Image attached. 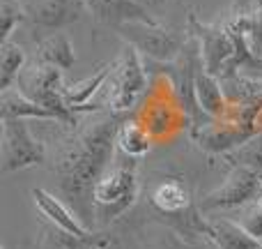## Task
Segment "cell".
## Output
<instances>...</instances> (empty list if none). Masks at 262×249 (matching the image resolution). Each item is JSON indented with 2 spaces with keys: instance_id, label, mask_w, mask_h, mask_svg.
Masks as SVG:
<instances>
[{
  "instance_id": "cell-5",
  "label": "cell",
  "mask_w": 262,
  "mask_h": 249,
  "mask_svg": "<svg viewBox=\"0 0 262 249\" xmlns=\"http://www.w3.org/2000/svg\"><path fill=\"white\" fill-rule=\"evenodd\" d=\"M124 44H131L145 60L152 63H172L180 58L189 42V30H175V28L161 26V23H143V21H127L115 28Z\"/></svg>"
},
{
  "instance_id": "cell-14",
  "label": "cell",
  "mask_w": 262,
  "mask_h": 249,
  "mask_svg": "<svg viewBox=\"0 0 262 249\" xmlns=\"http://www.w3.org/2000/svg\"><path fill=\"white\" fill-rule=\"evenodd\" d=\"M30 196H32V203L37 205V210H39L41 217H44L49 224L62 228V231L74 233V236H78V238H90L92 233H95L81 222V217H78L60 196L51 194V191L41 189V187L30 189Z\"/></svg>"
},
{
  "instance_id": "cell-12",
  "label": "cell",
  "mask_w": 262,
  "mask_h": 249,
  "mask_svg": "<svg viewBox=\"0 0 262 249\" xmlns=\"http://www.w3.org/2000/svg\"><path fill=\"white\" fill-rule=\"evenodd\" d=\"M149 205L154 213L163 217L166 226L175 224L177 219L186 217L198 208L191 196V187L182 178H163L161 182H157L149 191Z\"/></svg>"
},
{
  "instance_id": "cell-23",
  "label": "cell",
  "mask_w": 262,
  "mask_h": 249,
  "mask_svg": "<svg viewBox=\"0 0 262 249\" xmlns=\"http://www.w3.org/2000/svg\"><path fill=\"white\" fill-rule=\"evenodd\" d=\"M26 21V7L18 0H3V5H0V44L12 40V32Z\"/></svg>"
},
{
  "instance_id": "cell-21",
  "label": "cell",
  "mask_w": 262,
  "mask_h": 249,
  "mask_svg": "<svg viewBox=\"0 0 262 249\" xmlns=\"http://www.w3.org/2000/svg\"><path fill=\"white\" fill-rule=\"evenodd\" d=\"M92 238L95 233L90 238H78L74 233L53 226V224H46L39 236V242H37V249H97Z\"/></svg>"
},
{
  "instance_id": "cell-8",
  "label": "cell",
  "mask_w": 262,
  "mask_h": 249,
  "mask_svg": "<svg viewBox=\"0 0 262 249\" xmlns=\"http://www.w3.org/2000/svg\"><path fill=\"white\" fill-rule=\"evenodd\" d=\"M189 30L198 40L200 46V58L209 74L219 76L228 63L235 55V37L226 26H209V23H200L198 18L191 14L189 16Z\"/></svg>"
},
{
  "instance_id": "cell-20",
  "label": "cell",
  "mask_w": 262,
  "mask_h": 249,
  "mask_svg": "<svg viewBox=\"0 0 262 249\" xmlns=\"http://www.w3.org/2000/svg\"><path fill=\"white\" fill-rule=\"evenodd\" d=\"M26 65H28L26 51L16 42L7 40L0 44V92L9 90L16 83L18 74L26 69Z\"/></svg>"
},
{
  "instance_id": "cell-17",
  "label": "cell",
  "mask_w": 262,
  "mask_h": 249,
  "mask_svg": "<svg viewBox=\"0 0 262 249\" xmlns=\"http://www.w3.org/2000/svg\"><path fill=\"white\" fill-rule=\"evenodd\" d=\"M0 116L21 120H55L58 123V118L49 109L26 97L18 88H9V90L0 92Z\"/></svg>"
},
{
  "instance_id": "cell-24",
  "label": "cell",
  "mask_w": 262,
  "mask_h": 249,
  "mask_svg": "<svg viewBox=\"0 0 262 249\" xmlns=\"http://www.w3.org/2000/svg\"><path fill=\"white\" fill-rule=\"evenodd\" d=\"M147 249H207V247H205V240H191V238L177 233L175 228L166 226L161 228V233H157L152 238Z\"/></svg>"
},
{
  "instance_id": "cell-1",
  "label": "cell",
  "mask_w": 262,
  "mask_h": 249,
  "mask_svg": "<svg viewBox=\"0 0 262 249\" xmlns=\"http://www.w3.org/2000/svg\"><path fill=\"white\" fill-rule=\"evenodd\" d=\"M127 118L124 113L101 109L85 123H78L74 131L58 145L53 157V171L58 180L60 199L81 217L90 231L97 228L92 189L99 176L115 157V136Z\"/></svg>"
},
{
  "instance_id": "cell-25",
  "label": "cell",
  "mask_w": 262,
  "mask_h": 249,
  "mask_svg": "<svg viewBox=\"0 0 262 249\" xmlns=\"http://www.w3.org/2000/svg\"><path fill=\"white\" fill-rule=\"evenodd\" d=\"M237 222H239L253 238L262 240V205H258L255 201H253V203H249Z\"/></svg>"
},
{
  "instance_id": "cell-7",
  "label": "cell",
  "mask_w": 262,
  "mask_h": 249,
  "mask_svg": "<svg viewBox=\"0 0 262 249\" xmlns=\"http://www.w3.org/2000/svg\"><path fill=\"white\" fill-rule=\"evenodd\" d=\"M262 191V176L246 166H230L226 180L214 191L205 194L198 201V210L203 215L216 213V210H237L253 203Z\"/></svg>"
},
{
  "instance_id": "cell-2",
  "label": "cell",
  "mask_w": 262,
  "mask_h": 249,
  "mask_svg": "<svg viewBox=\"0 0 262 249\" xmlns=\"http://www.w3.org/2000/svg\"><path fill=\"white\" fill-rule=\"evenodd\" d=\"M140 191L138 182V159L115 150L113 162L106 166L92 189L97 228H106L134 208Z\"/></svg>"
},
{
  "instance_id": "cell-15",
  "label": "cell",
  "mask_w": 262,
  "mask_h": 249,
  "mask_svg": "<svg viewBox=\"0 0 262 249\" xmlns=\"http://www.w3.org/2000/svg\"><path fill=\"white\" fill-rule=\"evenodd\" d=\"M83 3L88 7V14H92L97 23L111 26L113 30L127 21L157 23V18L138 0H83Z\"/></svg>"
},
{
  "instance_id": "cell-19",
  "label": "cell",
  "mask_w": 262,
  "mask_h": 249,
  "mask_svg": "<svg viewBox=\"0 0 262 249\" xmlns=\"http://www.w3.org/2000/svg\"><path fill=\"white\" fill-rule=\"evenodd\" d=\"M152 136L147 134V129L143 127L138 118H124L122 125L118 129V136H115V148L118 152L127 155L131 159H140L152 150Z\"/></svg>"
},
{
  "instance_id": "cell-13",
  "label": "cell",
  "mask_w": 262,
  "mask_h": 249,
  "mask_svg": "<svg viewBox=\"0 0 262 249\" xmlns=\"http://www.w3.org/2000/svg\"><path fill=\"white\" fill-rule=\"evenodd\" d=\"M200 233L216 249H262V240L253 238L239 222L226 217H200Z\"/></svg>"
},
{
  "instance_id": "cell-18",
  "label": "cell",
  "mask_w": 262,
  "mask_h": 249,
  "mask_svg": "<svg viewBox=\"0 0 262 249\" xmlns=\"http://www.w3.org/2000/svg\"><path fill=\"white\" fill-rule=\"evenodd\" d=\"M44 65H53L58 69H72L76 63V53H74V44L64 32H51V35L41 37L37 42V58Z\"/></svg>"
},
{
  "instance_id": "cell-10",
  "label": "cell",
  "mask_w": 262,
  "mask_h": 249,
  "mask_svg": "<svg viewBox=\"0 0 262 249\" xmlns=\"http://www.w3.org/2000/svg\"><path fill=\"white\" fill-rule=\"evenodd\" d=\"M140 123L147 129V134L152 136L154 143L159 141H170L172 136H177L186 125H189V118H186L184 109L180 106L175 97V90L168 97H157V100H149L145 104L143 113H140Z\"/></svg>"
},
{
  "instance_id": "cell-9",
  "label": "cell",
  "mask_w": 262,
  "mask_h": 249,
  "mask_svg": "<svg viewBox=\"0 0 262 249\" xmlns=\"http://www.w3.org/2000/svg\"><path fill=\"white\" fill-rule=\"evenodd\" d=\"M28 14V21L35 30L58 32L67 26H74L88 14L83 0H26L23 3Z\"/></svg>"
},
{
  "instance_id": "cell-3",
  "label": "cell",
  "mask_w": 262,
  "mask_h": 249,
  "mask_svg": "<svg viewBox=\"0 0 262 249\" xmlns=\"http://www.w3.org/2000/svg\"><path fill=\"white\" fill-rule=\"evenodd\" d=\"M149 74L145 69L143 55L131 44H124L120 55L113 60V72L104 86L101 106L115 113L129 116L138 106L140 97L147 92Z\"/></svg>"
},
{
  "instance_id": "cell-4",
  "label": "cell",
  "mask_w": 262,
  "mask_h": 249,
  "mask_svg": "<svg viewBox=\"0 0 262 249\" xmlns=\"http://www.w3.org/2000/svg\"><path fill=\"white\" fill-rule=\"evenodd\" d=\"M12 88H18L26 97H30L39 106L49 109L58 118V123L69 127H76L81 123V113H76L64 100L62 69L53 67V65H44L39 60H32L18 74L16 83Z\"/></svg>"
},
{
  "instance_id": "cell-11",
  "label": "cell",
  "mask_w": 262,
  "mask_h": 249,
  "mask_svg": "<svg viewBox=\"0 0 262 249\" xmlns=\"http://www.w3.org/2000/svg\"><path fill=\"white\" fill-rule=\"evenodd\" d=\"M189 134L205 152L226 155V152H230V150H235L237 145H242L244 141H249L251 136H255L258 131L249 125L235 123V120H228V118L214 120L212 118L205 125L189 129Z\"/></svg>"
},
{
  "instance_id": "cell-22",
  "label": "cell",
  "mask_w": 262,
  "mask_h": 249,
  "mask_svg": "<svg viewBox=\"0 0 262 249\" xmlns=\"http://www.w3.org/2000/svg\"><path fill=\"white\" fill-rule=\"evenodd\" d=\"M221 157L230 166H246L262 176V134L251 136L249 141H244L242 145H237L235 150L221 155Z\"/></svg>"
},
{
  "instance_id": "cell-16",
  "label": "cell",
  "mask_w": 262,
  "mask_h": 249,
  "mask_svg": "<svg viewBox=\"0 0 262 249\" xmlns=\"http://www.w3.org/2000/svg\"><path fill=\"white\" fill-rule=\"evenodd\" d=\"M195 100H198L200 109L205 111V116L219 120L228 113V97L226 90H223L219 76L209 74L205 69V65L198 67V74H195Z\"/></svg>"
},
{
  "instance_id": "cell-6",
  "label": "cell",
  "mask_w": 262,
  "mask_h": 249,
  "mask_svg": "<svg viewBox=\"0 0 262 249\" xmlns=\"http://www.w3.org/2000/svg\"><path fill=\"white\" fill-rule=\"evenodd\" d=\"M0 123H3V136H0V168H3V173H16L46 162L44 143L32 134L26 120L0 116Z\"/></svg>"
}]
</instances>
